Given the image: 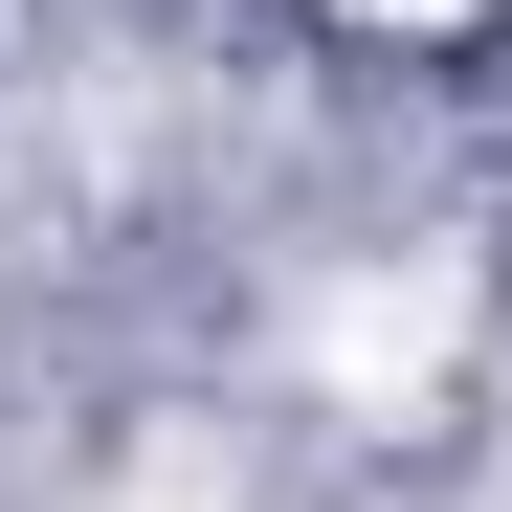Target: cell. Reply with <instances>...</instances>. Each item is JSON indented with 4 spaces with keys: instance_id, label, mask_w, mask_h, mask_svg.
I'll list each match as a JSON object with an SVG mask.
<instances>
[{
    "instance_id": "obj_1",
    "label": "cell",
    "mask_w": 512,
    "mask_h": 512,
    "mask_svg": "<svg viewBox=\"0 0 512 512\" xmlns=\"http://www.w3.org/2000/svg\"><path fill=\"white\" fill-rule=\"evenodd\" d=\"M334 23H401V45H446V23H490V0H334Z\"/></svg>"
},
{
    "instance_id": "obj_2",
    "label": "cell",
    "mask_w": 512,
    "mask_h": 512,
    "mask_svg": "<svg viewBox=\"0 0 512 512\" xmlns=\"http://www.w3.org/2000/svg\"><path fill=\"white\" fill-rule=\"evenodd\" d=\"M134 512H179V490H134Z\"/></svg>"
}]
</instances>
